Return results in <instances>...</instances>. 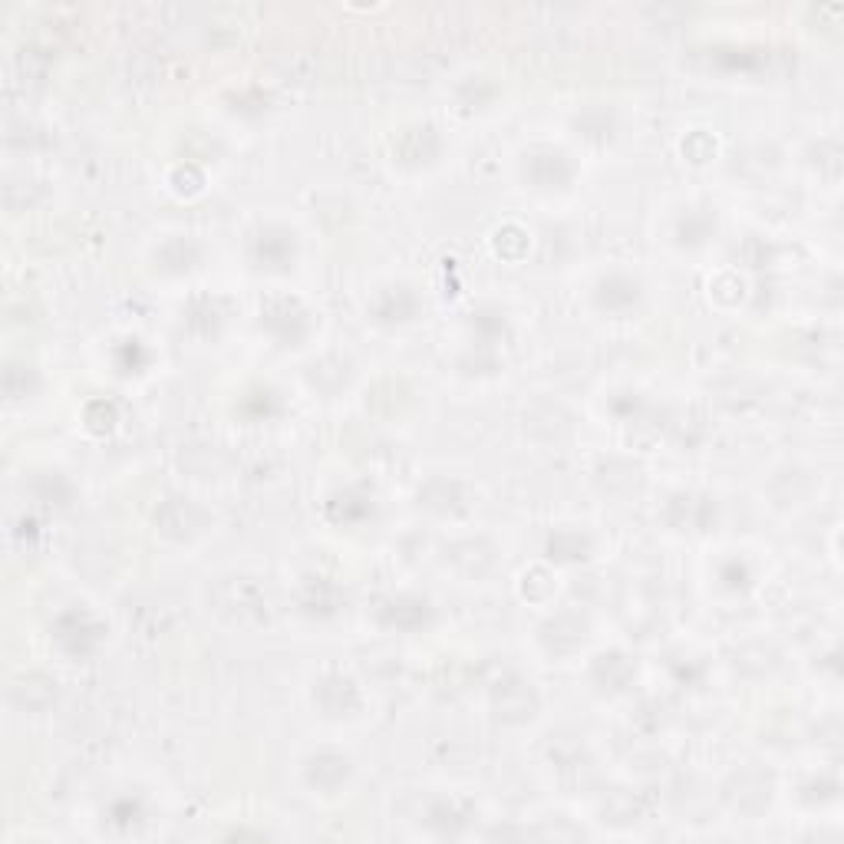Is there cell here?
I'll use <instances>...</instances> for the list:
<instances>
[{
    "label": "cell",
    "instance_id": "3",
    "mask_svg": "<svg viewBox=\"0 0 844 844\" xmlns=\"http://www.w3.org/2000/svg\"><path fill=\"white\" fill-rule=\"evenodd\" d=\"M597 301H601L604 310H627L640 301V284L630 281L624 274H610L607 281H601V287H597Z\"/></svg>",
    "mask_w": 844,
    "mask_h": 844
},
{
    "label": "cell",
    "instance_id": "4",
    "mask_svg": "<svg viewBox=\"0 0 844 844\" xmlns=\"http://www.w3.org/2000/svg\"><path fill=\"white\" fill-rule=\"evenodd\" d=\"M139 802H113V808H109V821H113V825H119V828H126V825H136L139 821Z\"/></svg>",
    "mask_w": 844,
    "mask_h": 844
},
{
    "label": "cell",
    "instance_id": "1",
    "mask_svg": "<svg viewBox=\"0 0 844 844\" xmlns=\"http://www.w3.org/2000/svg\"><path fill=\"white\" fill-rule=\"evenodd\" d=\"M416 310H419V301L409 287H386L373 307V314L380 324H403V320H413Z\"/></svg>",
    "mask_w": 844,
    "mask_h": 844
},
{
    "label": "cell",
    "instance_id": "2",
    "mask_svg": "<svg viewBox=\"0 0 844 844\" xmlns=\"http://www.w3.org/2000/svg\"><path fill=\"white\" fill-rule=\"evenodd\" d=\"M254 254H258L261 268H287L294 261V235L287 231H264V235L254 241Z\"/></svg>",
    "mask_w": 844,
    "mask_h": 844
}]
</instances>
